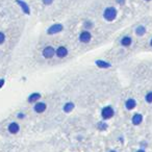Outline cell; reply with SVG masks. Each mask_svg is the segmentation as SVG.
<instances>
[{"instance_id":"obj_1","label":"cell","mask_w":152,"mask_h":152,"mask_svg":"<svg viewBox=\"0 0 152 152\" xmlns=\"http://www.w3.org/2000/svg\"><path fill=\"white\" fill-rule=\"evenodd\" d=\"M103 16L105 20H107V21H113V20H115L116 17H117V11H116L115 7H107L104 11Z\"/></svg>"},{"instance_id":"obj_2","label":"cell","mask_w":152,"mask_h":152,"mask_svg":"<svg viewBox=\"0 0 152 152\" xmlns=\"http://www.w3.org/2000/svg\"><path fill=\"white\" fill-rule=\"evenodd\" d=\"M63 30V25L61 24H53L51 27L48 28V30H47V34H57L59 31Z\"/></svg>"},{"instance_id":"obj_3","label":"cell","mask_w":152,"mask_h":152,"mask_svg":"<svg viewBox=\"0 0 152 152\" xmlns=\"http://www.w3.org/2000/svg\"><path fill=\"white\" fill-rule=\"evenodd\" d=\"M114 116V110L110 106L104 107L102 110V117L103 119H110Z\"/></svg>"},{"instance_id":"obj_4","label":"cell","mask_w":152,"mask_h":152,"mask_svg":"<svg viewBox=\"0 0 152 152\" xmlns=\"http://www.w3.org/2000/svg\"><path fill=\"white\" fill-rule=\"evenodd\" d=\"M54 53H55L54 49L52 48L51 46H48V47H46V48L43 50V55H44L46 58L52 57V56L54 55Z\"/></svg>"},{"instance_id":"obj_5","label":"cell","mask_w":152,"mask_h":152,"mask_svg":"<svg viewBox=\"0 0 152 152\" xmlns=\"http://www.w3.org/2000/svg\"><path fill=\"white\" fill-rule=\"evenodd\" d=\"M91 38H92V36H91V34H90L89 31H82L81 34H80V36H79V40H80L82 43L90 42Z\"/></svg>"},{"instance_id":"obj_6","label":"cell","mask_w":152,"mask_h":152,"mask_svg":"<svg viewBox=\"0 0 152 152\" xmlns=\"http://www.w3.org/2000/svg\"><path fill=\"white\" fill-rule=\"evenodd\" d=\"M16 2L18 3L20 6H21L22 11H23L25 14L29 15V13H30V9H29V6L27 5V3L24 2V1H22V0H16Z\"/></svg>"},{"instance_id":"obj_7","label":"cell","mask_w":152,"mask_h":152,"mask_svg":"<svg viewBox=\"0 0 152 152\" xmlns=\"http://www.w3.org/2000/svg\"><path fill=\"white\" fill-rule=\"evenodd\" d=\"M45 110H46V104L44 102H39L34 106V110L37 113H43V112H45Z\"/></svg>"},{"instance_id":"obj_8","label":"cell","mask_w":152,"mask_h":152,"mask_svg":"<svg viewBox=\"0 0 152 152\" xmlns=\"http://www.w3.org/2000/svg\"><path fill=\"white\" fill-rule=\"evenodd\" d=\"M56 54H57L58 57H65L68 54L67 49L65 48V47H58L57 50H56Z\"/></svg>"},{"instance_id":"obj_9","label":"cell","mask_w":152,"mask_h":152,"mask_svg":"<svg viewBox=\"0 0 152 152\" xmlns=\"http://www.w3.org/2000/svg\"><path fill=\"white\" fill-rule=\"evenodd\" d=\"M9 131L11 132V133H17L19 131V125L16 123V122H14V123H11L9 126Z\"/></svg>"},{"instance_id":"obj_10","label":"cell","mask_w":152,"mask_h":152,"mask_svg":"<svg viewBox=\"0 0 152 152\" xmlns=\"http://www.w3.org/2000/svg\"><path fill=\"white\" fill-rule=\"evenodd\" d=\"M142 120H143V117L141 115H139V114H137V115L133 116V118H132V123H133L134 125H139L142 122Z\"/></svg>"},{"instance_id":"obj_11","label":"cell","mask_w":152,"mask_h":152,"mask_svg":"<svg viewBox=\"0 0 152 152\" xmlns=\"http://www.w3.org/2000/svg\"><path fill=\"white\" fill-rule=\"evenodd\" d=\"M126 108L127 110H132V108H134V106H135V101L133 100V99H128L127 101H126Z\"/></svg>"},{"instance_id":"obj_12","label":"cell","mask_w":152,"mask_h":152,"mask_svg":"<svg viewBox=\"0 0 152 152\" xmlns=\"http://www.w3.org/2000/svg\"><path fill=\"white\" fill-rule=\"evenodd\" d=\"M73 108H74V104L72 103V102H68V103H66V105L64 106V110L66 112V113H70Z\"/></svg>"},{"instance_id":"obj_13","label":"cell","mask_w":152,"mask_h":152,"mask_svg":"<svg viewBox=\"0 0 152 152\" xmlns=\"http://www.w3.org/2000/svg\"><path fill=\"white\" fill-rule=\"evenodd\" d=\"M121 44L123 46H129L131 44V39L129 37H124L123 39H122V41H121Z\"/></svg>"},{"instance_id":"obj_14","label":"cell","mask_w":152,"mask_h":152,"mask_svg":"<svg viewBox=\"0 0 152 152\" xmlns=\"http://www.w3.org/2000/svg\"><path fill=\"white\" fill-rule=\"evenodd\" d=\"M41 97V95L38 94V93H36V94H32L29 96V98H28V101L29 102H34V101H37L39 98Z\"/></svg>"},{"instance_id":"obj_15","label":"cell","mask_w":152,"mask_h":152,"mask_svg":"<svg viewBox=\"0 0 152 152\" xmlns=\"http://www.w3.org/2000/svg\"><path fill=\"white\" fill-rule=\"evenodd\" d=\"M96 65H97L98 67H100V68L110 67V64H107L106 61H96Z\"/></svg>"},{"instance_id":"obj_16","label":"cell","mask_w":152,"mask_h":152,"mask_svg":"<svg viewBox=\"0 0 152 152\" xmlns=\"http://www.w3.org/2000/svg\"><path fill=\"white\" fill-rule=\"evenodd\" d=\"M145 31H146V28L144 27V26H139V27L137 28L135 32H137V36H143V34H145Z\"/></svg>"},{"instance_id":"obj_17","label":"cell","mask_w":152,"mask_h":152,"mask_svg":"<svg viewBox=\"0 0 152 152\" xmlns=\"http://www.w3.org/2000/svg\"><path fill=\"white\" fill-rule=\"evenodd\" d=\"M146 101L149 102V103L152 102V93H148V94L146 95Z\"/></svg>"},{"instance_id":"obj_18","label":"cell","mask_w":152,"mask_h":152,"mask_svg":"<svg viewBox=\"0 0 152 152\" xmlns=\"http://www.w3.org/2000/svg\"><path fill=\"white\" fill-rule=\"evenodd\" d=\"M4 40H5V36L3 32H0V44H2L4 42Z\"/></svg>"},{"instance_id":"obj_19","label":"cell","mask_w":152,"mask_h":152,"mask_svg":"<svg viewBox=\"0 0 152 152\" xmlns=\"http://www.w3.org/2000/svg\"><path fill=\"white\" fill-rule=\"evenodd\" d=\"M43 2H44V4H46V5H50V4L53 2V0H43Z\"/></svg>"},{"instance_id":"obj_20","label":"cell","mask_w":152,"mask_h":152,"mask_svg":"<svg viewBox=\"0 0 152 152\" xmlns=\"http://www.w3.org/2000/svg\"><path fill=\"white\" fill-rule=\"evenodd\" d=\"M117 2L120 3V4H123L125 2V0H117Z\"/></svg>"},{"instance_id":"obj_21","label":"cell","mask_w":152,"mask_h":152,"mask_svg":"<svg viewBox=\"0 0 152 152\" xmlns=\"http://www.w3.org/2000/svg\"><path fill=\"white\" fill-rule=\"evenodd\" d=\"M3 83H4V80H3V79H1V80H0V88H1V87L3 85Z\"/></svg>"},{"instance_id":"obj_22","label":"cell","mask_w":152,"mask_h":152,"mask_svg":"<svg viewBox=\"0 0 152 152\" xmlns=\"http://www.w3.org/2000/svg\"><path fill=\"white\" fill-rule=\"evenodd\" d=\"M137 152H145V151H143V150H139Z\"/></svg>"},{"instance_id":"obj_23","label":"cell","mask_w":152,"mask_h":152,"mask_svg":"<svg viewBox=\"0 0 152 152\" xmlns=\"http://www.w3.org/2000/svg\"><path fill=\"white\" fill-rule=\"evenodd\" d=\"M151 46H152V40H151Z\"/></svg>"},{"instance_id":"obj_24","label":"cell","mask_w":152,"mask_h":152,"mask_svg":"<svg viewBox=\"0 0 152 152\" xmlns=\"http://www.w3.org/2000/svg\"><path fill=\"white\" fill-rule=\"evenodd\" d=\"M110 152H116V151H110Z\"/></svg>"}]
</instances>
